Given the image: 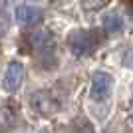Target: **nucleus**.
Segmentation results:
<instances>
[{"mask_svg": "<svg viewBox=\"0 0 133 133\" xmlns=\"http://www.w3.org/2000/svg\"><path fill=\"white\" fill-rule=\"evenodd\" d=\"M24 79V66L18 60H12L4 70V78H2V85H4L6 91L14 94L20 85H22Z\"/></svg>", "mask_w": 133, "mask_h": 133, "instance_id": "7ed1b4c3", "label": "nucleus"}, {"mask_svg": "<svg viewBox=\"0 0 133 133\" xmlns=\"http://www.w3.org/2000/svg\"><path fill=\"white\" fill-rule=\"evenodd\" d=\"M121 28H123V20L117 12H109V14L103 16V30L105 32L113 34V32H119Z\"/></svg>", "mask_w": 133, "mask_h": 133, "instance_id": "6e6552de", "label": "nucleus"}, {"mask_svg": "<svg viewBox=\"0 0 133 133\" xmlns=\"http://www.w3.org/2000/svg\"><path fill=\"white\" fill-rule=\"evenodd\" d=\"M101 36L97 30H76V32L70 34L68 38V44H70V50L76 56H88L99 46Z\"/></svg>", "mask_w": 133, "mask_h": 133, "instance_id": "f257e3e1", "label": "nucleus"}, {"mask_svg": "<svg viewBox=\"0 0 133 133\" xmlns=\"http://www.w3.org/2000/svg\"><path fill=\"white\" fill-rule=\"evenodd\" d=\"M8 22H10V18H8V14H6L4 6L0 4V36L8 30Z\"/></svg>", "mask_w": 133, "mask_h": 133, "instance_id": "1a4fd4ad", "label": "nucleus"}, {"mask_svg": "<svg viewBox=\"0 0 133 133\" xmlns=\"http://www.w3.org/2000/svg\"><path fill=\"white\" fill-rule=\"evenodd\" d=\"M14 16H16L18 24L22 26H34L42 20V8L34 4H18L16 10H14Z\"/></svg>", "mask_w": 133, "mask_h": 133, "instance_id": "20e7f679", "label": "nucleus"}, {"mask_svg": "<svg viewBox=\"0 0 133 133\" xmlns=\"http://www.w3.org/2000/svg\"><path fill=\"white\" fill-rule=\"evenodd\" d=\"M14 121H16V105L4 103L0 107V133H6L8 129H12Z\"/></svg>", "mask_w": 133, "mask_h": 133, "instance_id": "0eeeda50", "label": "nucleus"}, {"mask_svg": "<svg viewBox=\"0 0 133 133\" xmlns=\"http://www.w3.org/2000/svg\"><path fill=\"white\" fill-rule=\"evenodd\" d=\"M111 85H113V78L105 72H95L91 76V88H89V97L94 101H103L109 95Z\"/></svg>", "mask_w": 133, "mask_h": 133, "instance_id": "f03ea898", "label": "nucleus"}, {"mask_svg": "<svg viewBox=\"0 0 133 133\" xmlns=\"http://www.w3.org/2000/svg\"><path fill=\"white\" fill-rule=\"evenodd\" d=\"M30 105L38 115H50L56 109V101L52 99V95L48 91H34L30 97Z\"/></svg>", "mask_w": 133, "mask_h": 133, "instance_id": "39448f33", "label": "nucleus"}, {"mask_svg": "<svg viewBox=\"0 0 133 133\" xmlns=\"http://www.w3.org/2000/svg\"><path fill=\"white\" fill-rule=\"evenodd\" d=\"M30 40H32V48H36V50L42 52V58H44V54H52L54 40H52V36H50L48 30H40V32H36Z\"/></svg>", "mask_w": 133, "mask_h": 133, "instance_id": "423d86ee", "label": "nucleus"}]
</instances>
